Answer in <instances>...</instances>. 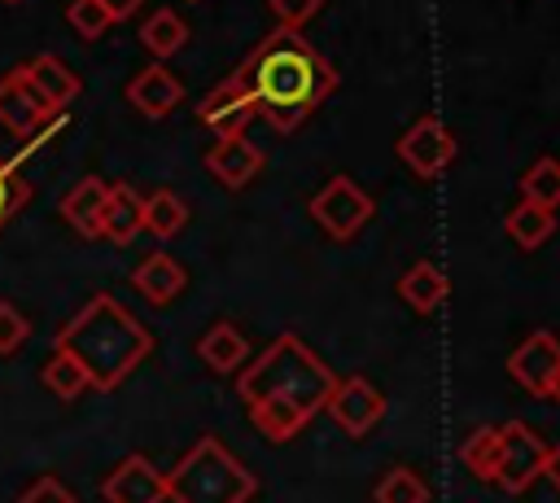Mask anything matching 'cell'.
Returning a JSON list of instances; mask_svg holds the SVG:
<instances>
[{"mask_svg":"<svg viewBox=\"0 0 560 503\" xmlns=\"http://www.w3.org/2000/svg\"><path fill=\"white\" fill-rule=\"evenodd\" d=\"M503 232H508L521 249H538V245L556 232V214H551V210H542V206L516 201V206L503 214Z\"/></svg>","mask_w":560,"mask_h":503,"instance_id":"603a6c76","label":"cell"},{"mask_svg":"<svg viewBox=\"0 0 560 503\" xmlns=\"http://www.w3.org/2000/svg\"><path fill=\"white\" fill-rule=\"evenodd\" d=\"M105 197H109V184H105L101 175H83V179L61 197V219H66L79 236H101Z\"/></svg>","mask_w":560,"mask_h":503,"instance_id":"2e32d148","label":"cell"},{"mask_svg":"<svg viewBox=\"0 0 560 503\" xmlns=\"http://www.w3.org/2000/svg\"><path fill=\"white\" fill-rule=\"evenodd\" d=\"M197 354H201V363H206L210 372H236V367L249 359V341H245V332H241L236 324L219 319V324H210V328L201 332Z\"/></svg>","mask_w":560,"mask_h":503,"instance_id":"d6986e66","label":"cell"},{"mask_svg":"<svg viewBox=\"0 0 560 503\" xmlns=\"http://www.w3.org/2000/svg\"><path fill=\"white\" fill-rule=\"evenodd\" d=\"M105 503H166V472H158L144 455H127L101 486Z\"/></svg>","mask_w":560,"mask_h":503,"instance_id":"8fae6325","label":"cell"},{"mask_svg":"<svg viewBox=\"0 0 560 503\" xmlns=\"http://www.w3.org/2000/svg\"><path fill=\"white\" fill-rule=\"evenodd\" d=\"M131 284L153 302V306H166V302H175L179 293H184V284H188V271L179 267V258H171V254H162V249H153L136 271H131Z\"/></svg>","mask_w":560,"mask_h":503,"instance_id":"e0dca14e","label":"cell"},{"mask_svg":"<svg viewBox=\"0 0 560 503\" xmlns=\"http://www.w3.org/2000/svg\"><path fill=\"white\" fill-rule=\"evenodd\" d=\"M66 22L74 26L79 39H101V35L114 26L109 13L101 9V0H70V4H66Z\"/></svg>","mask_w":560,"mask_h":503,"instance_id":"83f0119b","label":"cell"},{"mask_svg":"<svg viewBox=\"0 0 560 503\" xmlns=\"http://www.w3.org/2000/svg\"><path fill=\"white\" fill-rule=\"evenodd\" d=\"M39 381H44V389H52L57 398H79L83 389H92L88 385V372L79 367V359L74 354H66V350H52L48 354V363H44V372H39Z\"/></svg>","mask_w":560,"mask_h":503,"instance_id":"d4e9b609","label":"cell"},{"mask_svg":"<svg viewBox=\"0 0 560 503\" xmlns=\"http://www.w3.org/2000/svg\"><path fill=\"white\" fill-rule=\"evenodd\" d=\"M258 114V101H254V92H249V83L232 70L223 83H214L206 96H201V105H197V118L223 140V136H245V127H249V118Z\"/></svg>","mask_w":560,"mask_h":503,"instance_id":"ba28073f","label":"cell"},{"mask_svg":"<svg viewBox=\"0 0 560 503\" xmlns=\"http://www.w3.org/2000/svg\"><path fill=\"white\" fill-rule=\"evenodd\" d=\"M542 455H547V446L538 442V433L525 420H508V424H499V455H494L490 481L508 494H525L542 472Z\"/></svg>","mask_w":560,"mask_h":503,"instance_id":"5b68a950","label":"cell"},{"mask_svg":"<svg viewBox=\"0 0 560 503\" xmlns=\"http://www.w3.org/2000/svg\"><path fill=\"white\" fill-rule=\"evenodd\" d=\"M206 171L228 184V188H245L258 171H262V149L249 136H223L214 140V149L206 153Z\"/></svg>","mask_w":560,"mask_h":503,"instance_id":"7c38bea8","label":"cell"},{"mask_svg":"<svg viewBox=\"0 0 560 503\" xmlns=\"http://www.w3.org/2000/svg\"><path fill=\"white\" fill-rule=\"evenodd\" d=\"M324 411H328L350 437H363V433L385 416V394H381L372 381H363V376H346V381L332 385Z\"/></svg>","mask_w":560,"mask_h":503,"instance_id":"9c48e42d","label":"cell"},{"mask_svg":"<svg viewBox=\"0 0 560 503\" xmlns=\"http://www.w3.org/2000/svg\"><path fill=\"white\" fill-rule=\"evenodd\" d=\"M18 503H74V494H70L57 477H35V481L18 494Z\"/></svg>","mask_w":560,"mask_h":503,"instance_id":"1f68e13d","label":"cell"},{"mask_svg":"<svg viewBox=\"0 0 560 503\" xmlns=\"http://www.w3.org/2000/svg\"><path fill=\"white\" fill-rule=\"evenodd\" d=\"M26 206V184L18 179V166L13 162H0V227Z\"/></svg>","mask_w":560,"mask_h":503,"instance_id":"4dcf8cb0","label":"cell"},{"mask_svg":"<svg viewBox=\"0 0 560 503\" xmlns=\"http://www.w3.org/2000/svg\"><path fill=\"white\" fill-rule=\"evenodd\" d=\"M140 210H144V197L131 188V184H109V197H105V214H101V236L109 245H131L144 227H140Z\"/></svg>","mask_w":560,"mask_h":503,"instance_id":"ac0fdd59","label":"cell"},{"mask_svg":"<svg viewBox=\"0 0 560 503\" xmlns=\"http://www.w3.org/2000/svg\"><path fill=\"white\" fill-rule=\"evenodd\" d=\"M57 350L74 354L88 372L92 389H118L153 350V337L140 319H131L109 293L88 297V306L61 328Z\"/></svg>","mask_w":560,"mask_h":503,"instance_id":"3957f363","label":"cell"},{"mask_svg":"<svg viewBox=\"0 0 560 503\" xmlns=\"http://www.w3.org/2000/svg\"><path fill=\"white\" fill-rule=\"evenodd\" d=\"M332 385H337L332 367L319 354H311L293 332H280L236 376V394L267 442H289L315 411H324Z\"/></svg>","mask_w":560,"mask_h":503,"instance_id":"6da1fadb","label":"cell"},{"mask_svg":"<svg viewBox=\"0 0 560 503\" xmlns=\"http://www.w3.org/2000/svg\"><path fill=\"white\" fill-rule=\"evenodd\" d=\"M311 219H315L332 241H350V236L372 219V197H368L350 175H332V179L311 197Z\"/></svg>","mask_w":560,"mask_h":503,"instance_id":"8992f818","label":"cell"},{"mask_svg":"<svg viewBox=\"0 0 560 503\" xmlns=\"http://www.w3.org/2000/svg\"><path fill=\"white\" fill-rule=\"evenodd\" d=\"M398 297H402L411 311L429 315V311H438V306L446 302V276H442L433 262H416V267L402 271V280H398Z\"/></svg>","mask_w":560,"mask_h":503,"instance_id":"44dd1931","label":"cell"},{"mask_svg":"<svg viewBox=\"0 0 560 503\" xmlns=\"http://www.w3.org/2000/svg\"><path fill=\"white\" fill-rule=\"evenodd\" d=\"M267 4H271V17L280 31H302L324 9V0H267Z\"/></svg>","mask_w":560,"mask_h":503,"instance_id":"f546056e","label":"cell"},{"mask_svg":"<svg viewBox=\"0 0 560 503\" xmlns=\"http://www.w3.org/2000/svg\"><path fill=\"white\" fill-rule=\"evenodd\" d=\"M236 74L249 83L258 114L280 136L298 131L337 87L332 61L315 44H306L302 31H280V26L236 66Z\"/></svg>","mask_w":560,"mask_h":503,"instance_id":"7a4b0ae2","label":"cell"},{"mask_svg":"<svg viewBox=\"0 0 560 503\" xmlns=\"http://www.w3.org/2000/svg\"><path fill=\"white\" fill-rule=\"evenodd\" d=\"M184 223H188V206H184V197H179V192L158 188V192H149V197H144L140 227H144L149 236L171 241V236H179V232H184Z\"/></svg>","mask_w":560,"mask_h":503,"instance_id":"ffe728a7","label":"cell"},{"mask_svg":"<svg viewBox=\"0 0 560 503\" xmlns=\"http://www.w3.org/2000/svg\"><path fill=\"white\" fill-rule=\"evenodd\" d=\"M254 490V472L219 437H197L166 472V503H249Z\"/></svg>","mask_w":560,"mask_h":503,"instance_id":"277c9868","label":"cell"},{"mask_svg":"<svg viewBox=\"0 0 560 503\" xmlns=\"http://www.w3.org/2000/svg\"><path fill=\"white\" fill-rule=\"evenodd\" d=\"M127 101H131L144 118H166V114L184 101V83H179L162 61H153V66H144V70L127 83Z\"/></svg>","mask_w":560,"mask_h":503,"instance_id":"4fadbf2b","label":"cell"},{"mask_svg":"<svg viewBox=\"0 0 560 503\" xmlns=\"http://www.w3.org/2000/svg\"><path fill=\"white\" fill-rule=\"evenodd\" d=\"M372 499H376V503H429V486H424V477H420L416 468L394 464V468L376 481Z\"/></svg>","mask_w":560,"mask_h":503,"instance_id":"484cf974","label":"cell"},{"mask_svg":"<svg viewBox=\"0 0 560 503\" xmlns=\"http://www.w3.org/2000/svg\"><path fill=\"white\" fill-rule=\"evenodd\" d=\"M542 398H551V402H560V367L551 372V381H547V394Z\"/></svg>","mask_w":560,"mask_h":503,"instance_id":"e575fe53","label":"cell"},{"mask_svg":"<svg viewBox=\"0 0 560 503\" xmlns=\"http://www.w3.org/2000/svg\"><path fill=\"white\" fill-rule=\"evenodd\" d=\"M455 153H459V144H455V136L446 131V122H442L438 114H420V118L398 136V157H402L407 171L420 175V179H438V175L455 162Z\"/></svg>","mask_w":560,"mask_h":503,"instance_id":"52a82bcc","label":"cell"},{"mask_svg":"<svg viewBox=\"0 0 560 503\" xmlns=\"http://www.w3.org/2000/svg\"><path fill=\"white\" fill-rule=\"evenodd\" d=\"M521 201L542 206V210H560V157H534L529 171L521 175Z\"/></svg>","mask_w":560,"mask_h":503,"instance_id":"cb8c5ba5","label":"cell"},{"mask_svg":"<svg viewBox=\"0 0 560 503\" xmlns=\"http://www.w3.org/2000/svg\"><path fill=\"white\" fill-rule=\"evenodd\" d=\"M18 74H22V79H26V87L44 101V109H48V114L66 109V105L79 96V79H74L57 57H31L26 66H18Z\"/></svg>","mask_w":560,"mask_h":503,"instance_id":"5bb4252c","label":"cell"},{"mask_svg":"<svg viewBox=\"0 0 560 503\" xmlns=\"http://www.w3.org/2000/svg\"><path fill=\"white\" fill-rule=\"evenodd\" d=\"M556 367H560V337L547 332V328L529 332V337L508 354V372H512V381H516L521 389H529L534 398L547 394V381H551Z\"/></svg>","mask_w":560,"mask_h":503,"instance_id":"30bf717a","label":"cell"},{"mask_svg":"<svg viewBox=\"0 0 560 503\" xmlns=\"http://www.w3.org/2000/svg\"><path fill=\"white\" fill-rule=\"evenodd\" d=\"M538 477H547V481L560 490V442L547 446V455H542V472H538Z\"/></svg>","mask_w":560,"mask_h":503,"instance_id":"d6a6232c","label":"cell"},{"mask_svg":"<svg viewBox=\"0 0 560 503\" xmlns=\"http://www.w3.org/2000/svg\"><path fill=\"white\" fill-rule=\"evenodd\" d=\"M140 44H144L153 57H175V52L188 44V22H184L175 9H153V13L140 22Z\"/></svg>","mask_w":560,"mask_h":503,"instance_id":"7402d4cb","label":"cell"},{"mask_svg":"<svg viewBox=\"0 0 560 503\" xmlns=\"http://www.w3.org/2000/svg\"><path fill=\"white\" fill-rule=\"evenodd\" d=\"M26 337H31L26 315H22L13 302L0 297V354H18V350L26 346Z\"/></svg>","mask_w":560,"mask_h":503,"instance_id":"f1b7e54d","label":"cell"},{"mask_svg":"<svg viewBox=\"0 0 560 503\" xmlns=\"http://www.w3.org/2000/svg\"><path fill=\"white\" fill-rule=\"evenodd\" d=\"M140 4H144V0H101V9L109 13V22H122V17H131Z\"/></svg>","mask_w":560,"mask_h":503,"instance_id":"836d02e7","label":"cell"},{"mask_svg":"<svg viewBox=\"0 0 560 503\" xmlns=\"http://www.w3.org/2000/svg\"><path fill=\"white\" fill-rule=\"evenodd\" d=\"M494 455H499V424H481V429H472L468 442L459 446V464H464L472 477H481V481H490V472H494Z\"/></svg>","mask_w":560,"mask_h":503,"instance_id":"4316f807","label":"cell"},{"mask_svg":"<svg viewBox=\"0 0 560 503\" xmlns=\"http://www.w3.org/2000/svg\"><path fill=\"white\" fill-rule=\"evenodd\" d=\"M44 118H52V114L44 109V101L26 87V79H22L18 70H9V74L0 79V127H9L13 136H31Z\"/></svg>","mask_w":560,"mask_h":503,"instance_id":"9a60e30c","label":"cell"}]
</instances>
